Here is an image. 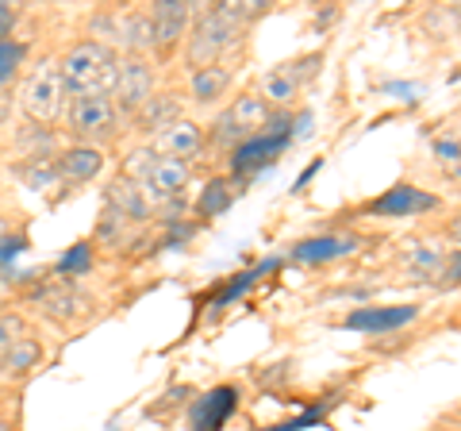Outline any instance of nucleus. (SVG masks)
I'll use <instances>...</instances> for the list:
<instances>
[{
    "label": "nucleus",
    "instance_id": "0eeeda50",
    "mask_svg": "<svg viewBox=\"0 0 461 431\" xmlns=\"http://www.w3.org/2000/svg\"><path fill=\"white\" fill-rule=\"evenodd\" d=\"M269 120H273V112H269L266 100L258 93H247L220 116V139H239L242 142V139H250L258 132H266Z\"/></svg>",
    "mask_w": 461,
    "mask_h": 431
},
{
    "label": "nucleus",
    "instance_id": "6e6552de",
    "mask_svg": "<svg viewBox=\"0 0 461 431\" xmlns=\"http://www.w3.org/2000/svg\"><path fill=\"white\" fill-rule=\"evenodd\" d=\"M158 158H173V162H185L189 166L193 158L204 151V132L193 124V120H173L169 127H162V132L154 135V147H150Z\"/></svg>",
    "mask_w": 461,
    "mask_h": 431
},
{
    "label": "nucleus",
    "instance_id": "393cba45",
    "mask_svg": "<svg viewBox=\"0 0 461 431\" xmlns=\"http://www.w3.org/2000/svg\"><path fill=\"white\" fill-rule=\"evenodd\" d=\"M154 151L150 147H139V151H131L127 154V166H123V178H131L135 185H142V178L150 174V166H154Z\"/></svg>",
    "mask_w": 461,
    "mask_h": 431
},
{
    "label": "nucleus",
    "instance_id": "aec40b11",
    "mask_svg": "<svg viewBox=\"0 0 461 431\" xmlns=\"http://www.w3.org/2000/svg\"><path fill=\"white\" fill-rule=\"evenodd\" d=\"M430 154L450 178H461V127H446L430 139Z\"/></svg>",
    "mask_w": 461,
    "mask_h": 431
},
{
    "label": "nucleus",
    "instance_id": "a878e982",
    "mask_svg": "<svg viewBox=\"0 0 461 431\" xmlns=\"http://www.w3.org/2000/svg\"><path fill=\"white\" fill-rule=\"evenodd\" d=\"M20 335H23V320H20V316L0 312V354H5Z\"/></svg>",
    "mask_w": 461,
    "mask_h": 431
},
{
    "label": "nucleus",
    "instance_id": "20e7f679",
    "mask_svg": "<svg viewBox=\"0 0 461 431\" xmlns=\"http://www.w3.org/2000/svg\"><path fill=\"white\" fill-rule=\"evenodd\" d=\"M154 96V69L142 54H123L115 59V81H112V100L120 112H139Z\"/></svg>",
    "mask_w": 461,
    "mask_h": 431
},
{
    "label": "nucleus",
    "instance_id": "6ab92c4d",
    "mask_svg": "<svg viewBox=\"0 0 461 431\" xmlns=\"http://www.w3.org/2000/svg\"><path fill=\"white\" fill-rule=\"evenodd\" d=\"M230 89V69L227 66H204V69H193V96L200 105H212Z\"/></svg>",
    "mask_w": 461,
    "mask_h": 431
},
{
    "label": "nucleus",
    "instance_id": "412c9836",
    "mask_svg": "<svg viewBox=\"0 0 461 431\" xmlns=\"http://www.w3.org/2000/svg\"><path fill=\"white\" fill-rule=\"evenodd\" d=\"M120 39L127 54H142L154 47V32H150V16L147 12H127L123 16V27H120Z\"/></svg>",
    "mask_w": 461,
    "mask_h": 431
},
{
    "label": "nucleus",
    "instance_id": "4be33fe9",
    "mask_svg": "<svg viewBox=\"0 0 461 431\" xmlns=\"http://www.w3.org/2000/svg\"><path fill=\"white\" fill-rule=\"evenodd\" d=\"M139 116H142V124L150 127V132L158 135L162 132V127H169L173 120H181V105L173 96H150L147 105L139 108Z\"/></svg>",
    "mask_w": 461,
    "mask_h": 431
},
{
    "label": "nucleus",
    "instance_id": "9d476101",
    "mask_svg": "<svg viewBox=\"0 0 461 431\" xmlns=\"http://www.w3.org/2000/svg\"><path fill=\"white\" fill-rule=\"evenodd\" d=\"M411 320H420V308H415V305H373V308L350 312L342 320V327H346V332H369V335H377V332H396V327L411 324Z\"/></svg>",
    "mask_w": 461,
    "mask_h": 431
},
{
    "label": "nucleus",
    "instance_id": "dca6fc26",
    "mask_svg": "<svg viewBox=\"0 0 461 431\" xmlns=\"http://www.w3.org/2000/svg\"><path fill=\"white\" fill-rule=\"evenodd\" d=\"M357 251V239L350 235H320V239H304L293 247L296 262H335V258Z\"/></svg>",
    "mask_w": 461,
    "mask_h": 431
},
{
    "label": "nucleus",
    "instance_id": "7c9ffc66",
    "mask_svg": "<svg viewBox=\"0 0 461 431\" xmlns=\"http://www.w3.org/2000/svg\"><path fill=\"white\" fill-rule=\"evenodd\" d=\"M5 239H8V220L0 216V243H5Z\"/></svg>",
    "mask_w": 461,
    "mask_h": 431
},
{
    "label": "nucleus",
    "instance_id": "9b49d317",
    "mask_svg": "<svg viewBox=\"0 0 461 431\" xmlns=\"http://www.w3.org/2000/svg\"><path fill=\"white\" fill-rule=\"evenodd\" d=\"M438 208V197L427 193V189H415V185H396V189L381 193L377 200H369V216H420V212H435Z\"/></svg>",
    "mask_w": 461,
    "mask_h": 431
},
{
    "label": "nucleus",
    "instance_id": "bb28decb",
    "mask_svg": "<svg viewBox=\"0 0 461 431\" xmlns=\"http://www.w3.org/2000/svg\"><path fill=\"white\" fill-rule=\"evenodd\" d=\"M435 281L442 285V289H454V285H461V251L457 254H446V262L438 266Z\"/></svg>",
    "mask_w": 461,
    "mask_h": 431
},
{
    "label": "nucleus",
    "instance_id": "39448f33",
    "mask_svg": "<svg viewBox=\"0 0 461 431\" xmlns=\"http://www.w3.org/2000/svg\"><path fill=\"white\" fill-rule=\"evenodd\" d=\"M69 132L77 139H108L120 124V108L108 93H89V96H74L69 100Z\"/></svg>",
    "mask_w": 461,
    "mask_h": 431
},
{
    "label": "nucleus",
    "instance_id": "2f4dec72",
    "mask_svg": "<svg viewBox=\"0 0 461 431\" xmlns=\"http://www.w3.org/2000/svg\"><path fill=\"white\" fill-rule=\"evenodd\" d=\"M0 431H16V427H12V424L5 420V416H0Z\"/></svg>",
    "mask_w": 461,
    "mask_h": 431
},
{
    "label": "nucleus",
    "instance_id": "c85d7f7f",
    "mask_svg": "<svg viewBox=\"0 0 461 431\" xmlns=\"http://www.w3.org/2000/svg\"><path fill=\"white\" fill-rule=\"evenodd\" d=\"M12 23H16V8L0 0V39H5V35L12 32Z\"/></svg>",
    "mask_w": 461,
    "mask_h": 431
},
{
    "label": "nucleus",
    "instance_id": "cd10ccee",
    "mask_svg": "<svg viewBox=\"0 0 461 431\" xmlns=\"http://www.w3.org/2000/svg\"><path fill=\"white\" fill-rule=\"evenodd\" d=\"M23 178H27V185H32V189H39V193H47V189H50V181L58 178V170H54V166H47V162H39L35 170H27V174H23Z\"/></svg>",
    "mask_w": 461,
    "mask_h": 431
},
{
    "label": "nucleus",
    "instance_id": "f8f14e48",
    "mask_svg": "<svg viewBox=\"0 0 461 431\" xmlns=\"http://www.w3.org/2000/svg\"><path fill=\"white\" fill-rule=\"evenodd\" d=\"M185 181H189V166L185 162H173V158H154L150 174L142 178V197L150 200V205H158V200H169L177 197L185 189Z\"/></svg>",
    "mask_w": 461,
    "mask_h": 431
},
{
    "label": "nucleus",
    "instance_id": "7ed1b4c3",
    "mask_svg": "<svg viewBox=\"0 0 461 431\" xmlns=\"http://www.w3.org/2000/svg\"><path fill=\"white\" fill-rule=\"evenodd\" d=\"M66 105V85L58 74V62H42L20 89V108L27 112V120L35 124H54L58 112Z\"/></svg>",
    "mask_w": 461,
    "mask_h": 431
},
{
    "label": "nucleus",
    "instance_id": "ddd939ff",
    "mask_svg": "<svg viewBox=\"0 0 461 431\" xmlns=\"http://www.w3.org/2000/svg\"><path fill=\"white\" fill-rule=\"evenodd\" d=\"M58 178L66 181H93L100 170H104V154H100V147H93V142H77V147H69L58 154Z\"/></svg>",
    "mask_w": 461,
    "mask_h": 431
},
{
    "label": "nucleus",
    "instance_id": "f3484780",
    "mask_svg": "<svg viewBox=\"0 0 461 431\" xmlns=\"http://www.w3.org/2000/svg\"><path fill=\"white\" fill-rule=\"evenodd\" d=\"M42 358V347H39V339L32 335H20L12 347L0 354V378H23L27 370H35V362Z\"/></svg>",
    "mask_w": 461,
    "mask_h": 431
},
{
    "label": "nucleus",
    "instance_id": "1a4fd4ad",
    "mask_svg": "<svg viewBox=\"0 0 461 431\" xmlns=\"http://www.w3.org/2000/svg\"><path fill=\"white\" fill-rule=\"evenodd\" d=\"M147 16H150V32H154V47L173 50L185 39V32H189L193 8L185 5V0H158Z\"/></svg>",
    "mask_w": 461,
    "mask_h": 431
},
{
    "label": "nucleus",
    "instance_id": "5701e85b",
    "mask_svg": "<svg viewBox=\"0 0 461 431\" xmlns=\"http://www.w3.org/2000/svg\"><path fill=\"white\" fill-rule=\"evenodd\" d=\"M300 93V81L288 74V69H273V74H266L262 78V96L266 105H288V100H293Z\"/></svg>",
    "mask_w": 461,
    "mask_h": 431
},
{
    "label": "nucleus",
    "instance_id": "2eb2a0df",
    "mask_svg": "<svg viewBox=\"0 0 461 431\" xmlns=\"http://www.w3.org/2000/svg\"><path fill=\"white\" fill-rule=\"evenodd\" d=\"M104 200H108L112 212L123 216V220H147V212H150V200L142 197V189H139L131 178H115V181L108 185Z\"/></svg>",
    "mask_w": 461,
    "mask_h": 431
},
{
    "label": "nucleus",
    "instance_id": "a211bd4d",
    "mask_svg": "<svg viewBox=\"0 0 461 431\" xmlns=\"http://www.w3.org/2000/svg\"><path fill=\"white\" fill-rule=\"evenodd\" d=\"M239 405V393L227 390V385H220V390H212L204 400L196 405V427L200 431H215L223 424V416H230Z\"/></svg>",
    "mask_w": 461,
    "mask_h": 431
},
{
    "label": "nucleus",
    "instance_id": "423d86ee",
    "mask_svg": "<svg viewBox=\"0 0 461 431\" xmlns=\"http://www.w3.org/2000/svg\"><path fill=\"white\" fill-rule=\"evenodd\" d=\"M288 139H293V127H288V120H285V116H273V120L266 124V132L242 139L239 147H235L230 170H239V174H250V170L273 162V158H277V154L288 147Z\"/></svg>",
    "mask_w": 461,
    "mask_h": 431
},
{
    "label": "nucleus",
    "instance_id": "f257e3e1",
    "mask_svg": "<svg viewBox=\"0 0 461 431\" xmlns=\"http://www.w3.org/2000/svg\"><path fill=\"white\" fill-rule=\"evenodd\" d=\"M262 8L266 5H258V0H235V5H215V8H208L204 16L193 23V35H189V66L193 69L215 66L239 42L242 23H250Z\"/></svg>",
    "mask_w": 461,
    "mask_h": 431
},
{
    "label": "nucleus",
    "instance_id": "b1692460",
    "mask_svg": "<svg viewBox=\"0 0 461 431\" xmlns=\"http://www.w3.org/2000/svg\"><path fill=\"white\" fill-rule=\"evenodd\" d=\"M230 208V185L227 181H208V189L200 193V216H208V220H215L220 212H227Z\"/></svg>",
    "mask_w": 461,
    "mask_h": 431
},
{
    "label": "nucleus",
    "instance_id": "c756f323",
    "mask_svg": "<svg viewBox=\"0 0 461 431\" xmlns=\"http://www.w3.org/2000/svg\"><path fill=\"white\" fill-rule=\"evenodd\" d=\"M446 235H450L454 243H461V212H457L454 220H450V227H446Z\"/></svg>",
    "mask_w": 461,
    "mask_h": 431
},
{
    "label": "nucleus",
    "instance_id": "4468645a",
    "mask_svg": "<svg viewBox=\"0 0 461 431\" xmlns=\"http://www.w3.org/2000/svg\"><path fill=\"white\" fill-rule=\"evenodd\" d=\"M39 305H42V316H50V320H85V316L93 312V300L77 293V289H69V285H54V289L47 293H39Z\"/></svg>",
    "mask_w": 461,
    "mask_h": 431
},
{
    "label": "nucleus",
    "instance_id": "473e14b6",
    "mask_svg": "<svg viewBox=\"0 0 461 431\" xmlns=\"http://www.w3.org/2000/svg\"><path fill=\"white\" fill-rule=\"evenodd\" d=\"M454 20H457V23H461V5H454Z\"/></svg>",
    "mask_w": 461,
    "mask_h": 431
},
{
    "label": "nucleus",
    "instance_id": "f03ea898",
    "mask_svg": "<svg viewBox=\"0 0 461 431\" xmlns=\"http://www.w3.org/2000/svg\"><path fill=\"white\" fill-rule=\"evenodd\" d=\"M58 74H62L66 96H89V93H108L112 96V81H115V54L112 47L96 39L74 42L66 50V59L58 62Z\"/></svg>",
    "mask_w": 461,
    "mask_h": 431
}]
</instances>
